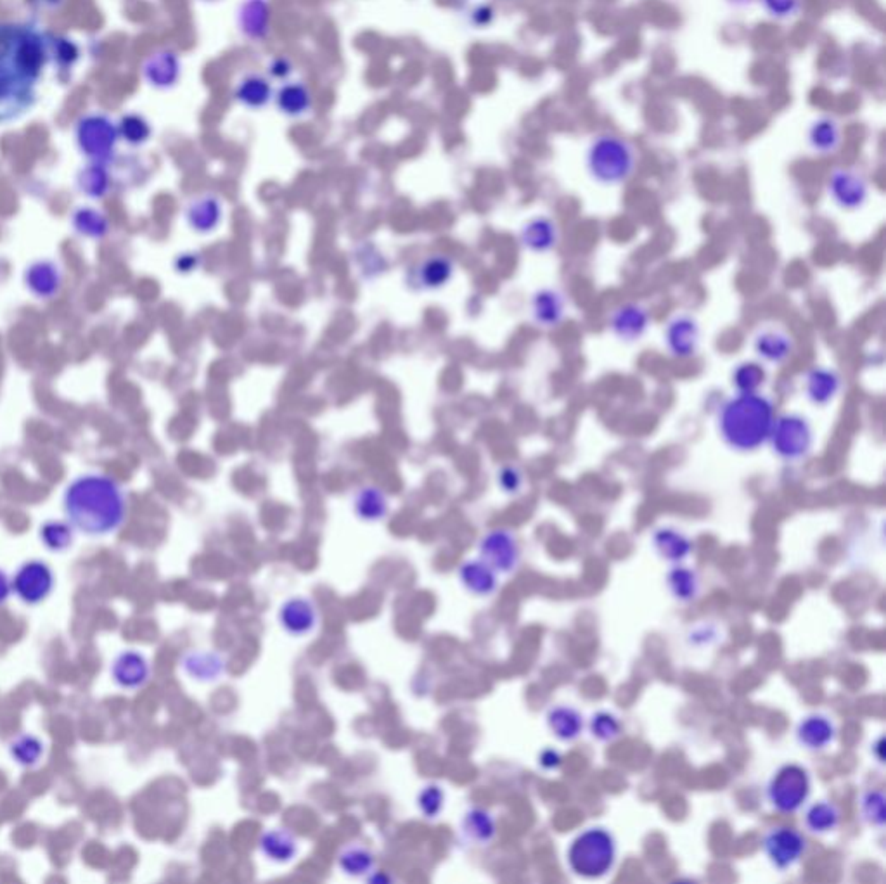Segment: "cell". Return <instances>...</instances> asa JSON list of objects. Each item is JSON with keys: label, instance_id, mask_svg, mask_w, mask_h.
Masks as SVG:
<instances>
[{"label": "cell", "instance_id": "cell-1", "mask_svg": "<svg viewBox=\"0 0 886 884\" xmlns=\"http://www.w3.org/2000/svg\"><path fill=\"white\" fill-rule=\"evenodd\" d=\"M64 507L72 524L92 537L115 531L125 518L124 494L103 476L77 480L66 492Z\"/></svg>", "mask_w": 886, "mask_h": 884}, {"label": "cell", "instance_id": "cell-2", "mask_svg": "<svg viewBox=\"0 0 886 884\" xmlns=\"http://www.w3.org/2000/svg\"><path fill=\"white\" fill-rule=\"evenodd\" d=\"M776 405L767 395L737 393L722 404L717 414L720 440L736 452H755L769 442Z\"/></svg>", "mask_w": 886, "mask_h": 884}, {"label": "cell", "instance_id": "cell-3", "mask_svg": "<svg viewBox=\"0 0 886 884\" xmlns=\"http://www.w3.org/2000/svg\"><path fill=\"white\" fill-rule=\"evenodd\" d=\"M637 168L635 146L618 133L604 132L596 135L585 151V170L589 177L604 187L626 183Z\"/></svg>", "mask_w": 886, "mask_h": 884}, {"label": "cell", "instance_id": "cell-4", "mask_svg": "<svg viewBox=\"0 0 886 884\" xmlns=\"http://www.w3.org/2000/svg\"><path fill=\"white\" fill-rule=\"evenodd\" d=\"M617 860L615 837L601 828H592L578 834L568 850V865L576 876L602 878Z\"/></svg>", "mask_w": 886, "mask_h": 884}, {"label": "cell", "instance_id": "cell-5", "mask_svg": "<svg viewBox=\"0 0 886 884\" xmlns=\"http://www.w3.org/2000/svg\"><path fill=\"white\" fill-rule=\"evenodd\" d=\"M814 428L807 417L798 412L776 416L769 442L774 455L784 463H800L814 448Z\"/></svg>", "mask_w": 886, "mask_h": 884}, {"label": "cell", "instance_id": "cell-6", "mask_svg": "<svg viewBox=\"0 0 886 884\" xmlns=\"http://www.w3.org/2000/svg\"><path fill=\"white\" fill-rule=\"evenodd\" d=\"M810 778L800 765H784L767 786V798L771 805L781 813L798 812L808 800Z\"/></svg>", "mask_w": 886, "mask_h": 884}, {"label": "cell", "instance_id": "cell-7", "mask_svg": "<svg viewBox=\"0 0 886 884\" xmlns=\"http://www.w3.org/2000/svg\"><path fill=\"white\" fill-rule=\"evenodd\" d=\"M826 189L834 205L845 211H857L864 208L871 194L867 177L857 168H850V166L834 168L828 179Z\"/></svg>", "mask_w": 886, "mask_h": 884}, {"label": "cell", "instance_id": "cell-8", "mask_svg": "<svg viewBox=\"0 0 886 884\" xmlns=\"http://www.w3.org/2000/svg\"><path fill=\"white\" fill-rule=\"evenodd\" d=\"M702 339V327L694 315L676 313L665 326L663 343L669 353L676 359L686 361L696 355Z\"/></svg>", "mask_w": 886, "mask_h": 884}, {"label": "cell", "instance_id": "cell-9", "mask_svg": "<svg viewBox=\"0 0 886 884\" xmlns=\"http://www.w3.org/2000/svg\"><path fill=\"white\" fill-rule=\"evenodd\" d=\"M481 561L496 573H511L520 563V546L513 531L494 530L480 542Z\"/></svg>", "mask_w": 886, "mask_h": 884}, {"label": "cell", "instance_id": "cell-10", "mask_svg": "<svg viewBox=\"0 0 886 884\" xmlns=\"http://www.w3.org/2000/svg\"><path fill=\"white\" fill-rule=\"evenodd\" d=\"M805 848L807 841L804 834L793 828H776L763 837V852L780 871L793 867L805 854Z\"/></svg>", "mask_w": 886, "mask_h": 884}, {"label": "cell", "instance_id": "cell-11", "mask_svg": "<svg viewBox=\"0 0 886 884\" xmlns=\"http://www.w3.org/2000/svg\"><path fill=\"white\" fill-rule=\"evenodd\" d=\"M652 324V315L646 307L635 302H626L618 305L608 320L611 335L624 343H635L648 333Z\"/></svg>", "mask_w": 886, "mask_h": 884}, {"label": "cell", "instance_id": "cell-12", "mask_svg": "<svg viewBox=\"0 0 886 884\" xmlns=\"http://www.w3.org/2000/svg\"><path fill=\"white\" fill-rule=\"evenodd\" d=\"M14 592L27 604H38L53 592V572L38 561L27 563L14 576Z\"/></svg>", "mask_w": 886, "mask_h": 884}, {"label": "cell", "instance_id": "cell-13", "mask_svg": "<svg viewBox=\"0 0 886 884\" xmlns=\"http://www.w3.org/2000/svg\"><path fill=\"white\" fill-rule=\"evenodd\" d=\"M235 23L241 35L251 42L268 37L272 25V5L268 0H243L235 13Z\"/></svg>", "mask_w": 886, "mask_h": 884}, {"label": "cell", "instance_id": "cell-14", "mask_svg": "<svg viewBox=\"0 0 886 884\" xmlns=\"http://www.w3.org/2000/svg\"><path fill=\"white\" fill-rule=\"evenodd\" d=\"M279 624L293 637H307L319 625L317 608L311 599H287L279 609Z\"/></svg>", "mask_w": 886, "mask_h": 884}, {"label": "cell", "instance_id": "cell-15", "mask_svg": "<svg viewBox=\"0 0 886 884\" xmlns=\"http://www.w3.org/2000/svg\"><path fill=\"white\" fill-rule=\"evenodd\" d=\"M841 391V376L838 370L824 365H815L804 379L805 398L815 407H828Z\"/></svg>", "mask_w": 886, "mask_h": 884}, {"label": "cell", "instance_id": "cell-16", "mask_svg": "<svg viewBox=\"0 0 886 884\" xmlns=\"http://www.w3.org/2000/svg\"><path fill=\"white\" fill-rule=\"evenodd\" d=\"M756 357L769 365H781L795 352V341L781 327H763L754 336Z\"/></svg>", "mask_w": 886, "mask_h": 884}, {"label": "cell", "instance_id": "cell-17", "mask_svg": "<svg viewBox=\"0 0 886 884\" xmlns=\"http://www.w3.org/2000/svg\"><path fill=\"white\" fill-rule=\"evenodd\" d=\"M274 92L272 80L267 75L248 72L235 83L234 99L250 111H260L274 101Z\"/></svg>", "mask_w": 886, "mask_h": 884}, {"label": "cell", "instance_id": "cell-18", "mask_svg": "<svg viewBox=\"0 0 886 884\" xmlns=\"http://www.w3.org/2000/svg\"><path fill=\"white\" fill-rule=\"evenodd\" d=\"M532 317L542 327H558L567 317V298L559 289L544 287L532 298Z\"/></svg>", "mask_w": 886, "mask_h": 884}, {"label": "cell", "instance_id": "cell-19", "mask_svg": "<svg viewBox=\"0 0 886 884\" xmlns=\"http://www.w3.org/2000/svg\"><path fill=\"white\" fill-rule=\"evenodd\" d=\"M274 103L277 111L287 118H302L312 109V90L303 81L287 80L274 92Z\"/></svg>", "mask_w": 886, "mask_h": 884}, {"label": "cell", "instance_id": "cell-20", "mask_svg": "<svg viewBox=\"0 0 886 884\" xmlns=\"http://www.w3.org/2000/svg\"><path fill=\"white\" fill-rule=\"evenodd\" d=\"M841 142H843V132L839 122L834 116L821 115L810 123L807 131V144L815 155H822V157L834 155L841 148Z\"/></svg>", "mask_w": 886, "mask_h": 884}, {"label": "cell", "instance_id": "cell-21", "mask_svg": "<svg viewBox=\"0 0 886 884\" xmlns=\"http://www.w3.org/2000/svg\"><path fill=\"white\" fill-rule=\"evenodd\" d=\"M558 241L559 229L550 217L539 215L523 225V246L533 253H549L558 246Z\"/></svg>", "mask_w": 886, "mask_h": 884}, {"label": "cell", "instance_id": "cell-22", "mask_svg": "<svg viewBox=\"0 0 886 884\" xmlns=\"http://www.w3.org/2000/svg\"><path fill=\"white\" fill-rule=\"evenodd\" d=\"M834 726L822 715H810L797 727V741L810 752L828 748L834 741Z\"/></svg>", "mask_w": 886, "mask_h": 884}, {"label": "cell", "instance_id": "cell-23", "mask_svg": "<svg viewBox=\"0 0 886 884\" xmlns=\"http://www.w3.org/2000/svg\"><path fill=\"white\" fill-rule=\"evenodd\" d=\"M459 580L468 592L480 598L492 596L497 591V573L481 559L466 561L459 568Z\"/></svg>", "mask_w": 886, "mask_h": 884}, {"label": "cell", "instance_id": "cell-24", "mask_svg": "<svg viewBox=\"0 0 886 884\" xmlns=\"http://www.w3.org/2000/svg\"><path fill=\"white\" fill-rule=\"evenodd\" d=\"M652 546L661 559L670 561V563L684 561L693 550L691 540L682 531H678L676 528H669V526L658 528L654 531Z\"/></svg>", "mask_w": 886, "mask_h": 884}, {"label": "cell", "instance_id": "cell-25", "mask_svg": "<svg viewBox=\"0 0 886 884\" xmlns=\"http://www.w3.org/2000/svg\"><path fill=\"white\" fill-rule=\"evenodd\" d=\"M111 674L122 687L137 689L148 680L149 667H148V661L141 654L127 650V652L118 656V659L113 665Z\"/></svg>", "mask_w": 886, "mask_h": 884}, {"label": "cell", "instance_id": "cell-26", "mask_svg": "<svg viewBox=\"0 0 886 884\" xmlns=\"http://www.w3.org/2000/svg\"><path fill=\"white\" fill-rule=\"evenodd\" d=\"M261 854L272 862L287 863L298 854V841L286 829H270L263 832L260 839Z\"/></svg>", "mask_w": 886, "mask_h": 884}, {"label": "cell", "instance_id": "cell-27", "mask_svg": "<svg viewBox=\"0 0 886 884\" xmlns=\"http://www.w3.org/2000/svg\"><path fill=\"white\" fill-rule=\"evenodd\" d=\"M548 726L552 734L565 743L575 741L584 728L582 715L570 706H556L549 711Z\"/></svg>", "mask_w": 886, "mask_h": 884}, {"label": "cell", "instance_id": "cell-28", "mask_svg": "<svg viewBox=\"0 0 886 884\" xmlns=\"http://www.w3.org/2000/svg\"><path fill=\"white\" fill-rule=\"evenodd\" d=\"M841 813L838 806L830 802L814 803L805 813V828L814 834H828L839 826Z\"/></svg>", "mask_w": 886, "mask_h": 884}, {"label": "cell", "instance_id": "cell-29", "mask_svg": "<svg viewBox=\"0 0 886 884\" xmlns=\"http://www.w3.org/2000/svg\"><path fill=\"white\" fill-rule=\"evenodd\" d=\"M667 585H669V591L672 592V596L682 602H689V600L696 599L698 592H700L698 574L693 570H687L682 566H677V568L669 572Z\"/></svg>", "mask_w": 886, "mask_h": 884}, {"label": "cell", "instance_id": "cell-30", "mask_svg": "<svg viewBox=\"0 0 886 884\" xmlns=\"http://www.w3.org/2000/svg\"><path fill=\"white\" fill-rule=\"evenodd\" d=\"M355 511L364 521L383 520L388 513V500L378 489H364L355 497Z\"/></svg>", "mask_w": 886, "mask_h": 884}, {"label": "cell", "instance_id": "cell-31", "mask_svg": "<svg viewBox=\"0 0 886 884\" xmlns=\"http://www.w3.org/2000/svg\"><path fill=\"white\" fill-rule=\"evenodd\" d=\"M463 829L473 841L485 845L496 836V822L489 812L481 808H473L463 820Z\"/></svg>", "mask_w": 886, "mask_h": 884}, {"label": "cell", "instance_id": "cell-32", "mask_svg": "<svg viewBox=\"0 0 886 884\" xmlns=\"http://www.w3.org/2000/svg\"><path fill=\"white\" fill-rule=\"evenodd\" d=\"M341 871L348 876H365L374 869V855L361 845H352L341 852L338 860Z\"/></svg>", "mask_w": 886, "mask_h": 884}, {"label": "cell", "instance_id": "cell-33", "mask_svg": "<svg viewBox=\"0 0 886 884\" xmlns=\"http://www.w3.org/2000/svg\"><path fill=\"white\" fill-rule=\"evenodd\" d=\"M765 369L758 362H743L732 372V385L737 393H756L765 383Z\"/></svg>", "mask_w": 886, "mask_h": 884}, {"label": "cell", "instance_id": "cell-34", "mask_svg": "<svg viewBox=\"0 0 886 884\" xmlns=\"http://www.w3.org/2000/svg\"><path fill=\"white\" fill-rule=\"evenodd\" d=\"M220 215H222L220 203H218V200H215L211 196L203 198V200H198L191 207V211H189L191 224L198 231H211L213 227H217V224L220 220Z\"/></svg>", "mask_w": 886, "mask_h": 884}, {"label": "cell", "instance_id": "cell-35", "mask_svg": "<svg viewBox=\"0 0 886 884\" xmlns=\"http://www.w3.org/2000/svg\"><path fill=\"white\" fill-rule=\"evenodd\" d=\"M860 803H862V815L871 826H874V828L885 826V793L883 791H867L862 796Z\"/></svg>", "mask_w": 886, "mask_h": 884}, {"label": "cell", "instance_id": "cell-36", "mask_svg": "<svg viewBox=\"0 0 886 884\" xmlns=\"http://www.w3.org/2000/svg\"><path fill=\"white\" fill-rule=\"evenodd\" d=\"M450 274H452L450 261L445 260V259H437V257L424 261V265L421 267V272H419L421 283H424V286L428 287L442 286Z\"/></svg>", "mask_w": 886, "mask_h": 884}, {"label": "cell", "instance_id": "cell-37", "mask_svg": "<svg viewBox=\"0 0 886 884\" xmlns=\"http://www.w3.org/2000/svg\"><path fill=\"white\" fill-rule=\"evenodd\" d=\"M30 286L40 296L53 294L57 287V276L49 263H38L30 270Z\"/></svg>", "mask_w": 886, "mask_h": 884}, {"label": "cell", "instance_id": "cell-38", "mask_svg": "<svg viewBox=\"0 0 886 884\" xmlns=\"http://www.w3.org/2000/svg\"><path fill=\"white\" fill-rule=\"evenodd\" d=\"M769 18L789 21L802 13V0H758Z\"/></svg>", "mask_w": 886, "mask_h": 884}, {"label": "cell", "instance_id": "cell-39", "mask_svg": "<svg viewBox=\"0 0 886 884\" xmlns=\"http://www.w3.org/2000/svg\"><path fill=\"white\" fill-rule=\"evenodd\" d=\"M417 805H419V810L421 813L426 817V819H435L440 815L443 806V791L440 786H426L419 796H417Z\"/></svg>", "mask_w": 886, "mask_h": 884}, {"label": "cell", "instance_id": "cell-40", "mask_svg": "<svg viewBox=\"0 0 886 884\" xmlns=\"http://www.w3.org/2000/svg\"><path fill=\"white\" fill-rule=\"evenodd\" d=\"M11 754L21 763V765H33L37 763V760L40 758L42 754V744L37 737L33 735H23L20 737L13 748H11Z\"/></svg>", "mask_w": 886, "mask_h": 884}, {"label": "cell", "instance_id": "cell-41", "mask_svg": "<svg viewBox=\"0 0 886 884\" xmlns=\"http://www.w3.org/2000/svg\"><path fill=\"white\" fill-rule=\"evenodd\" d=\"M620 724L618 720L609 715V713H598L592 717L591 720V732L596 739H600L602 743H609L613 739H617L620 735Z\"/></svg>", "mask_w": 886, "mask_h": 884}, {"label": "cell", "instance_id": "cell-42", "mask_svg": "<svg viewBox=\"0 0 886 884\" xmlns=\"http://www.w3.org/2000/svg\"><path fill=\"white\" fill-rule=\"evenodd\" d=\"M42 539L46 546L53 550H64L72 544V531L61 523H49L42 530Z\"/></svg>", "mask_w": 886, "mask_h": 884}, {"label": "cell", "instance_id": "cell-43", "mask_svg": "<svg viewBox=\"0 0 886 884\" xmlns=\"http://www.w3.org/2000/svg\"><path fill=\"white\" fill-rule=\"evenodd\" d=\"M293 72H294L293 61L286 55H277V57L270 59L267 64V77L272 81L274 80L287 81V79L293 75Z\"/></svg>", "mask_w": 886, "mask_h": 884}, {"label": "cell", "instance_id": "cell-44", "mask_svg": "<svg viewBox=\"0 0 886 884\" xmlns=\"http://www.w3.org/2000/svg\"><path fill=\"white\" fill-rule=\"evenodd\" d=\"M498 481H500V487L504 492L507 494H516L523 485V476L520 472V469L513 468H504L500 471V476H498Z\"/></svg>", "mask_w": 886, "mask_h": 884}, {"label": "cell", "instance_id": "cell-45", "mask_svg": "<svg viewBox=\"0 0 886 884\" xmlns=\"http://www.w3.org/2000/svg\"><path fill=\"white\" fill-rule=\"evenodd\" d=\"M541 765L548 770H552V769H558L561 765V756L552 750H546L544 753L541 754Z\"/></svg>", "mask_w": 886, "mask_h": 884}, {"label": "cell", "instance_id": "cell-46", "mask_svg": "<svg viewBox=\"0 0 886 884\" xmlns=\"http://www.w3.org/2000/svg\"><path fill=\"white\" fill-rule=\"evenodd\" d=\"M726 2L734 9H746V7H752L758 0H726Z\"/></svg>", "mask_w": 886, "mask_h": 884}, {"label": "cell", "instance_id": "cell-47", "mask_svg": "<svg viewBox=\"0 0 886 884\" xmlns=\"http://www.w3.org/2000/svg\"><path fill=\"white\" fill-rule=\"evenodd\" d=\"M9 596V583L4 573H0V602H4Z\"/></svg>", "mask_w": 886, "mask_h": 884}, {"label": "cell", "instance_id": "cell-48", "mask_svg": "<svg viewBox=\"0 0 886 884\" xmlns=\"http://www.w3.org/2000/svg\"><path fill=\"white\" fill-rule=\"evenodd\" d=\"M207 2H220V0H207Z\"/></svg>", "mask_w": 886, "mask_h": 884}]
</instances>
